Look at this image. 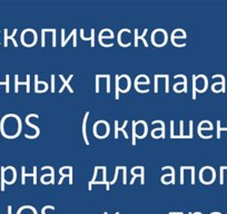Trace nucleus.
Returning <instances> with one entry per match:
<instances>
[{"label":"nucleus","mask_w":227,"mask_h":214,"mask_svg":"<svg viewBox=\"0 0 227 214\" xmlns=\"http://www.w3.org/2000/svg\"><path fill=\"white\" fill-rule=\"evenodd\" d=\"M29 79H30V76H27V82L26 83H19L18 82V75H16L15 76V92L16 93H18V86L19 85H26L27 86V93H29Z\"/></svg>","instance_id":"1"},{"label":"nucleus","mask_w":227,"mask_h":214,"mask_svg":"<svg viewBox=\"0 0 227 214\" xmlns=\"http://www.w3.org/2000/svg\"><path fill=\"white\" fill-rule=\"evenodd\" d=\"M22 184H25V177L26 176H33V184H36L37 183V181H36V176H37V167L35 166L33 167V174H26V168H25V166H22Z\"/></svg>","instance_id":"2"},{"label":"nucleus","mask_w":227,"mask_h":214,"mask_svg":"<svg viewBox=\"0 0 227 214\" xmlns=\"http://www.w3.org/2000/svg\"><path fill=\"white\" fill-rule=\"evenodd\" d=\"M147 29H145V30H144V33L141 36H138V30L137 29H136L135 30V35H136V37H135V46H138V39H141V40H143V43H144V45H145L146 47L148 46L147 45V41L145 40V35L146 33H147Z\"/></svg>","instance_id":"3"},{"label":"nucleus","mask_w":227,"mask_h":214,"mask_svg":"<svg viewBox=\"0 0 227 214\" xmlns=\"http://www.w3.org/2000/svg\"><path fill=\"white\" fill-rule=\"evenodd\" d=\"M88 115H89V112L86 113V115H85V118H84V122H82V135H84L85 143H86L87 145L89 144V142H88V138H87V132H86V124H87V118H88Z\"/></svg>","instance_id":"4"},{"label":"nucleus","mask_w":227,"mask_h":214,"mask_svg":"<svg viewBox=\"0 0 227 214\" xmlns=\"http://www.w3.org/2000/svg\"><path fill=\"white\" fill-rule=\"evenodd\" d=\"M16 33H17V29H15V30H13V33H12V36H8V30L7 29H5V46L7 47L8 46V39H11V40H12V43H13V45H15L16 47L18 46V45H17V41L15 40V38H13V36L16 35Z\"/></svg>","instance_id":"5"},{"label":"nucleus","mask_w":227,"mask_h":214,"mask_svg":"<svg viewBox=\"0 0 227 214\" xmlns=\"http://www.w3.org/2000/svg\"><path fill=\"white\" fill-rule=\"evenodd\" d=\"M127 123H128V122H127V120H126L125 124L123 125V127L119 128V127H118V122H117V120H116V122H115V137H116V138L118 137V132H119V130H123V133H124V135H125V137H126V138H128L127 133H126L125 130H124V127H125L126 125H127Z\"/></svg>","instance_id":"6"},{"label":"nucleus","mask_w":227,"mask_h":214,"mask_svg":"<svg viewBox=\"0 0 227 214\" xmlns=\"http://www.w3.org/2000/svg\"><path fill=\"white\" fill-rule=\"evenodd\" d=\"M59 77H60V79H62V82H64V85H62V88L59 89V92L62 93V90H64V89H65V87L67 86V87H68V89H69V92H70V93H72V87L69 86V84H68V80H66V79L64 78V76H62V75H60V76H59Z\"/></svg>","instance_id":"7"},{"label":"nucleus","mask_w":227,"mask_h":214,"mask_svg":"<svg viewBox=\"0 0 227 214\" xmlns=\"http://www.w3.org/2000/svg\"><path fill=\"white\" fill-rule=\"evenodd\" d=\"M94 33H95V30L92 29L91 30V37H89V38H86L84 36V30H81V37H82V39L84 40H91V46H95V36H94Z\"/></svg>","instance_id":"8"},{"label":"nucleus","mask_w":227,"mask_h":214,"mask_svg":"<svg viewBox=\"0 0 227 214\" xmlns=\"http://www.w3.org/2000/svg\"><path fill=\"white\" fill-rule=\"evenodd\" d=\"M222 78V92L223 93H225V78H224V76H222V75H215V76H213V78Z\"/></svg>","instance_id":"9"},{"label":"nucleus","mask_w":227,"mask_h":214,"mask_svg":"<svg viewBox=\"0 0 227 214\" xmlns=\"http://www.w3.org/2000/svg\"><path fill=\"white\" fill-rule=\"evenodd\" d=\"M222 130H227V128L220 127V122L218 120V122H217V137L218 138H220V132H222Z\"/></svg>","instance_id":"10"},{"label":"nucleus","mask_w":227,"mask_h":214,"mask_svg":"<svg viewBox=\"0 0 227 214\" xmlns=\"http://www.w3.org/2000/svg\"><path fill=\"white\" fill-rule=\"evenodd\" d=\"M41 170H50L51 171V183L54 184V178H55V174H54V168L51 167V166H45L42 167Z\"/></svg>","instance_id":"11"},{"label":"nucleus","mask_w":227,"mask_h":214,"mask_svg":"<svg viewBox=\"0 0 227 214\" xmlns=\"http://www.w3.org/2000/svg\"><path fill=\"white\" fill-rule=\"evenodd\" d=\"M0 85H5L6 86V92L9 93V75L6 76V82L5 83H0Z\"/></svg>","instance_id":"12"},{"label":"nucleus","mask_w":227,"mask_h":214,"mask_svg":"<svg viewBox=\"0 0 227 214\" xmlns=\"http://www.w3.org/2000/svg\"><path fill=\"white\" fill-rule=\"evenodd\" d=\"M1 170H2V172H1V173H2V178H1V191H3V190H5V168H1Z\"/></svg>","instance_id":"13"}]
</instances>
